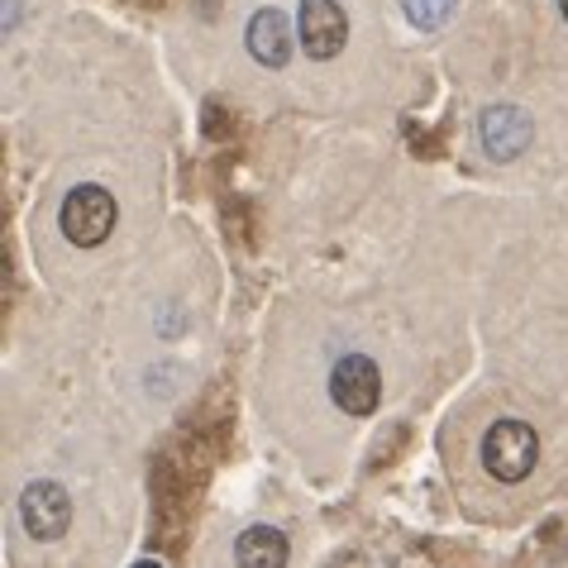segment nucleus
<instances>
[{
    "instance_id": "f257e3e1",
    "label": "nucleus",
    "mask_w": 568,
    "mask_h": 568,
    "mask_svg": "<svg viewBox=\"0 0 568 568\" xmlns=\"http://www.w3.org/2000/svg\"><path fill=\"white\" fill-rule=\"evenodd\" d=\"M535 459H540V435H535L526 420L501 416L493 430L483 435V468L493 473L497 483H520V478H530Z\"/></svg>"
},
{
    "instance_id": "f03ea898",
    "label": "nucleus",
    "mask_w": 568,
    "mask_h": 568,
    "mask_svg": "<svg viewBox=\"0 0 568 568\" xmlns=\"http://www.w3.org/2000/svg\"><path fill=\"white\" fill-rule=\"evenodd\" d=\"M115 220H120L115 196H110L105 186H97V182H82V186H72V192H68V201H62L58 225H62V234H68L77 248H97V244L110 240Z\"/></svg>"
},
{
    "instance_id": "7ed1b4c3",
    "label": "nucleus",
    "mask_w": 568,
    "mask_h": 568,
    "mask_svg": "<svg viewBox=\"0 0 568 568\" xmlns=\"http://www.w3.org/2000/svg\"><path fill=\"white\" fill-rule=\"evenodd\" d=\"M329 397H335V406L349 416H373L377 397H383V373H377V363L363 358V354L339 358L335 373H329Z\"/></svg>"
},
{
    "instance_id": "20e7f679",
    "label": "nucleus",
    "mask_w": 568,
    "mask_h": 568,
    "mask_svg": "<svg viewBox=\"0 0 568 568\" xmlns=\"http://www.w3.org/2000/svg\"><path fill=\"white\" fill-rule=\"evenodd\" d=\"M20 516H24V530L34 535V540H58V535H68V526H72L68 487L53 483V478L29 483L24 497H20Z\"/></svg>"
},
{
    "instance_id": "39448f33",
    "label": "nucleus",
    "mask_w": 568,
    "mask_h": 568,
    "mask_svg": "<svg viewBox=\"0 0 568 568\" xmlns=\"http://www.w3.org/2000/svg\"><path fill=\"white\" fill-rule=\"evenodd\" d=\"M296 29H302V49L315 62H325L344 49V39H349V14H344L339 0H302V20H296Z\"/></svg>"
},
{
    "instance_id": "423d86ee",
    "label": "nucleus",
    "mask_w": 568,
    "mask_h": 568,
    "mask_svg": "<svg viewBox=\"0 0 568 568\" xmlns=\"http://www.w3.org/2000/svg\"><path fill=\"white\" fill-rule=\"evenodd\" d=\"M478 139H483L487 158L511 163V158L526 153V144H530V115L516 105H487L478 115Z\"/></svg>"
},
{
    "instance_id": "0eeeda50",
    "label": "nucleus",
    "mask_w": 568,
    "mask_h": 568,
    "mask_svg": "<svg viewBox=\"0 0 568 568\" xmlns=\"http://www.w3.org/2000/svg\"><path fill=\"white\" fill-rule=\"evenodd\" d=\"M248 53H254L263 68H282L292 58V24L282 10H258L248 20Z\"/></svg>"
},
{
    "instance_id": "6e6552de",
    "label": "nucleus",
    "mask_w": 568,
    "mask_h": 568,
    "mask_svg": "<svg viewBox=\"0 0 568 568\" xmlns=\"http://www.w3.org/2000/svg\"><path fill=\"white\" fill-rule=\"evenodd\" d=\"M234 564L240 568H287V535L277 526H248L234 540Z\"/></svg>"
},
{
    "instance_id": "1a4fd4ad",
    "label": "nucleus",
    "mask_w": 568,
    "mask_h": 568,
    "mask_svg": "<svg viewBox=\"0 0 568 568\" xmlns=\"http://www.w3.org/2000/svg\"><path fill=\"white\" fill-rule=\"evenodd\" d=\"M454 14V0H406V20L420 29H439Z\"/></svg>"
},
{
    "instance_id": "9d476101",
    "label": "nucleus",
    "mask_w": 568,
    "mask_h": 568,
    "mask_svg": "<svg viewBox=\"0 0 568 568\" xmlns=\"http://www.w3.org/2000/svg\"><path fill=\"white\" fill-rule=\"evenodd\" d=\"M559 6H564V20H568V0H559Z\"/></svg>"
},
{
    "instance_id": "9b49d317",
    "label": "nucleus",
    "mask_w": 568,
    "mask_h": 568,
    "mask_svg": "<svg viewBox=\"0 0 568 568\" xmlns=\"http://www.w3.org/2000/svg\"><path fill=\"white\" fill-rule=\"evenodd\" d=\"M139 568H158V564H139Z\"/></svg>"
}]
</instances>
